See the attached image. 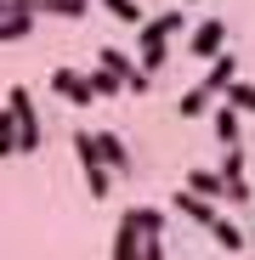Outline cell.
<instances>
[{
  "mask_svg": "<svg viewBox=\"0 0 255 260\" xmlns=\"http://www.w3.org/2000/svg\"><path fill=\"white\" fill-rule=\"evenodd\" d=\"M6 113L17 119V153H40V142H46V124H40V113H34V96L23 91V85L6 96Z\"/></svg>",
  "mask_w": 255,
  "mask_h": 260,
  "instance_id": "cell-1",
  "label": "cell"
},
{
  "mask_svg": "<svg viewBox=\"0 0 255 260\" xmlns=\"http://www.w3.org/2000/svg\"><path fill=\"white\" fill-rule=\"evenodd\" d=\"M97 68H108V74L125 85V91H136V96H148V91H153V74H142L131 57H125V51H114V46H102V62H97Z\"/></svg>",
  "mask_w": 255,
  "mask_h": 260,
  "instance_id": "cell-2",
  "label": "cell"
},
{
  "mask_svg": "<svg viewBox=\"0 0 255 260\" xmlns=\"http://www.w3.org/2000/svg\"><path fill=\"white\" fill-rule=\"evenodd\" d=\"M187 51H193V57H221V51H227V17H204V23L187 34Z\"/></svg>",
  "mask_w": 255,
  "mask_h": 260,
  "instance_id": "cell-3",
  "label": "cell"
},
{
  "mask_svg": "<svg viewBox=\"0 0 255 260\" xmlns=\"http://www.w3.org/2000/svg\"><path fill=\"white\" fill-rule=\"evenodd\" d=\"M51 91H57L63 102H74V108L97 102V91H91V74H79V68H57V74H51Z\"/></svg>",
  "mask_w": 255,
  "mask_h": 260,
  "instance_id": "cell-4",
  "label": "cell"
},
{
  "mask_svg": "<svg viewBox=\"0 0 255 260\" xmlns=\"http://www.w3.org/2000/svg\"><path fill=\"white\" fill-rule=\"evenodd\" d=\"M170 34H182V12H159V17H148V23L136 28V46H142V51L170 46Z\"/></svg>",
  "mask_w": 255,
  "mask_h": 260,
  "instance_id": "cell-5",
  "label": "cell"
},
{
  "mask_svg": "<svg viewBox=\"0 0 255 260\" xmlns=\"http://www.w3.org/2000/svg\"><path fill=\"white\" fill-rule=\"evenodd\" d=\"M238 79V57L233 51H221V57H210V74L199 79V91L204 96H227V85Z\"/></svg>",
  "mask_w": 255,
  "mask_h": 260,
  "instance_id": "cell-6",
  "label": "cell"
},
{
  "mask_svg": "<svg viewBox=\"0 0 255 260\" xmlns=\"http://www.w3.org/2000/svg\"><path fill=\"white\" fill-rule=\"evenodd\" d=\"M91 147H97V158L114 170V176H131V153H125V142L114 136V130H91Z\"/></svg>",
  "mask_w": 255,
  "mask_h": 260,
  "instance_id": "cell-7",
  "label": "cell"
},
{
  "mask_svg": "<svg viewBox=\"0 0 255 260\" xmlns=\"http://www.w3.org/2000/svg\"><path fill=\"white\" fill-rule=\"evenodd\" d=\"M114 260H142V226H136L131 209H125L119 226H114Z\"/></svg>",
  "mask_w": 255,
  "mask_h": 260,
  "instance_id": "cell-8",
  "label": "cell"
},
{
  "mask_svg": "<svg viewBox=\"0 0 255 260\" xmlns=\"http://www.w3.org/2000/svg\"><path fill=\"white\" fill-rule=\"evenodd\" d=\"M210 130H216V142H221V147H238V142H244V113L221 102L216 113H210Z\"/></svg>",
  "mask_w": 255,
  "mask_h": 260,
  "instance_id": "cell-9",
  "label": "cell"
},
{
  "mask_svg": "<svg viewBox=\"0 0 255 260\" xmlns=\"http://www.w3.org/2000/svg\"><path fill=\"white\" fill-rule=\"evenodd\" d=\"M176 215H187V221L210 226V221H216V204H210V198H199V192H187V187H176Z\"/></svg>",
  "mask_w": 255,
  "mask_h": 260,
  "instance_id": "cell-10",
  "label": "cell"
},
{
  "mask_svg": "<svg viewBox=\"0 0 255 260\" xmlns=\"http://www.w3.org/2000/svg\"><path fill=\"white\" fill-rule=\"evenodd\" d=\"M182 187H187V192H199V198H210V204L227 192V181L216 176V170H187V176H182Z\"/></svg>",
  "mask_w": 255,
  "mask_h": 260,
  "instance_id": "cell-11",
  "label": "cell"
},
{
  "mask_svg": "<svg viewBox=\"0 0 255 260\" xmlns=\"http://www.w3.org/2000/svg\"><path fill=\"white\" fill-rule=\"evenodd\" d=\"M85 6H91V0H29L34 17L40 12H46V17H85Z\"/></svg>",
  "mask_w": 255,
  "mask_h": 260,
  "instance_id": "cell-12",
  "label": "cell"
},
{
  "mask_svg": "<svg viewBox=\"0 0 255 260\" xmlns=\"http://www.w3.org/2000/svg\"><path fill=\"white\" fill-rule=\"evenodd\" d=\"M29 34H34V12H12V17H0V46L29 40Z\"/></svg>",
  "mask_w": 255,
  "mask_h": 260,
  "instance_id": "cell-13",
  "label": "cell"
},
{
  "mask_svg": "<svg viewBox=\"0 0 255 260\" xmlns=\"http://www.w3.org/2000/svg\"><path fill=\"white\" fill-rule=\"evenodd\" d=\"M210 238H216V243H221L227 254H238V249H244V232H238L233 221H221V215H216V221H210Z\"/></svg>",
  "mask_w": 255,
  "mask_h": 260,
  "instance_id": "cell-14",
  "label": "cell"
},
{
  "mask_svg": "<svg viewBox=\"0 0 255 260\" xmlns=\"http://www.w3.org/2000/svg\"><path fill=\"white\" fill-rule=\"evenodd\" d=\"M85 192H91V198H108V192H114V170H108V164H91V170H85Z\"/></svg>",
  "mask_w": 255,
  "mask_h": 260,
  "instance_id": "cell-15",
  "label": "cell"
},
{
  "mask_svg": "<svg viewBox=\"0 0 255 260\" xmlns=\"http://www.w3.org/2000/svg\"><path fill=\"white\" fill-rule=\"evenodd\" d=\"M227 108L255 113V85H249V79H233V85H227Z\"/></svg>",
  "mask_w": 255,
  "mask_h": 260,
  "instance_id": "cell-16",
  "label": "cell"
},
{
  "mask_svg": "<svg viewBox=\"0 0 255 260\" xmlns=\"http://www.w3.org/2000/svg\"><path fill=\"white\" fill-rule=\"evenodd\" d=\"M131 215H136L142 238H164V209H148V204H142V209H131Z\"/></svg>",
  "mask_w": 255,
  "mask_h": 260,
  "instance_id": "cell-17",
  "label": "cell"
},
{
  "mask_svg": "<svg viewBox=\"0 0 255 260\" xmlns=\"http://www.w3.org/2000/svg\"><path fill=\"white\" fill-rule=\"evenodd\" d=\"M176 113H182V119H204V113H210V96H204L199 85H193V91H187V96L176 102Z\"/></svg>",
  "mask_w": 255,
  "mask_h": 260,
  "instance_id": "cell-18",
  "label": "cell"
},
{
  "mask_svg": "<svg viewBox=\"0 0 255 260\" xmlns=\"http://www.w3.org/2000/svg\"><path fill=\"white\" fill-rule=\"evenodd\" d=\"M102 6H108V12L119 17V23H131V28H142V23H148V17H142V6H136V0H102Z\"/></svg>",
  "mask_w": 255,
  "mask_h": 260,
  "instance_id": "cell-19",
  "label": "cell"
},
{
  "mask_svg": "<svg viewBox=\"0 0 255 260\" xmlns=\"http://www.w3.org/2000/svg\"><path fill=\"white\" fill-rule=\"evenodd\" d=\"M12 153H17V119L0 108V158H12Z\"/></svg>",
  "mask_w": 255,
  "mask_h": 260,
  "instance_id": "cell-20",
  "label": "cell"
},
{
  "mask_svg": "<svg viewBox=\"0 0 255 260\" xmlns=\"http://www.w3.org/2000/svg\"><path fill=\"white\" fill-rule=\"evenodd\" d=\"M91 91H97V102H102V96H119L125 85H119V79H114L108 68H91Z\"/></svg>",
  "mask_w": 255,
  "mask_h": 260,
  "instance_id": "cell-21",
  "label": "cell"
},
{
  "mask_svg": "<svg viewBox=\"0 0 255 260\" xmlns=\"http://www.w3.org/2000/svg\"><path fill=\"white\" fill-rule=\"evenodd\" d=\"M74 153H79V170L102 164V158H97V147H91V130H74Z\"/></svg>",
  "mask_w": 255,
  "mask_h": 260,
  "instance_id": "cell-22",
  "label": "cell"
},
{
  "mask_svg": "<svg viewBox=\"0 0 255 260\" xmlns=\"http://www.w3.org/2000/svg\"><path fill=\"white\" fill-rule=\"evenodd\" d=\"M216 176H221V181H244V153H238V147H227V164L216 170Z\"/></svg>",
  "mask_w": 255,
  "mask_h": 260,
  "instance_id": "cell-23",
  "label": "cell"
},
{
  "mask_svg": "<svg viewBox=\"0 0 255 260\" xmlns=\"http://www.w3.org/2000/svg\"><path fill=\"white\" fill-rule=\"evenodd\" d=\"M142 260H164V243L159 238H142Z\"/></svg>",
  "mask_w": 255,
  "mask_h": 260,
  "instance_id": "cell-24",
  "label": "cell"
}]
</instances>
